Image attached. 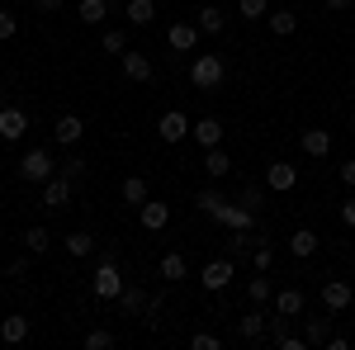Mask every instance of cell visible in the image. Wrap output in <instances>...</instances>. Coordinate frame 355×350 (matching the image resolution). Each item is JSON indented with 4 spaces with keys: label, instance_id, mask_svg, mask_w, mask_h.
<instances>
[{
    "label": "cell",
    "instance_id": "cell-8",
    "mask_svg": "<svg viewBox=\"0 0 355 350\" xmlns=\"http://www.w3.org/2000/svg\"><path fill=\"white\" fill-rule=\"evenodd\" d=\"M24 133H28V114L15 109V105H5L0 109V137H5V142H19Z\"/></svg>",
    "mask_w": 355,
    "mask_h": 350
},
{
    "label": "cell",
    "instance_id": "cell-29",
    "mask_svg": "<svg viewBox=\"0 0 355 350\" xmlns=\"http://www.w3.org/2000/svg\"><path fill=\"white\" fill-rule=\"evenodd\" d=\"M152 19H157V5H152V0H128V24H152Z\"/></svg>",
    "mask_w": 355,
    "mask_h": 350
},
{
    "label": "cell",
    "instance_id": "cell-25",
    "mask_svg": "<svg viewBox=\"0 0 355 350\" xmlns=\"http://www.w3.org/2000/svg\"><path fill=\"white\" fill-rule=\"evenodd\" d=\"M62 246H67V256H76V261H85V256H95V237L90 232H71V237H62Z\"/></svg>",
    "mask_w": 355,
    "mask_h": 350
},
{
    "label": "cell",
    "instance_id": "cell-9",
    "mask_svg": "<svg viewBox=\"0 0 355 350\" xmlns=\"http://www.w3.org/2000/svg\"><path fill=\"white\" fill-rule=\"evenodd\" d=\"M157 133H162V142H185V137H190V119H185L180 109H166Z\"/></svg>",
    "mask_w": 355,
    "mask_h": 350
},
{
    "label": "cell",
    "instance_id": "cell-16",
    "mask_svg": "<svg viewBox=\"0 0 355 350\" xmlns=\"http://www.w3.org/2000/svg\"><path fill=\"white\" fill-rule=\"evenodd\" d=\"M266 322H270V313H261V303H256L246 317H237V331H242V341H261V336H266Z\"/></svg>",
    "mask_w": 355,
    "mask_h": 350
},
{
    "label": "cell",
    "instance_id": "cell-42",
    "mask_svg": "<svg viewBox=\"0 0 355 350\" xmlns=\"http://www.w3.org/2000/svg\"><path fill=\"white\" fill-rule=\"evenodd\" d=\"M251 261H256V270H270L275 251H270V246H266V242H261V246H256V256H251Z\"/></svg>",
    "mask_w": 355,
    "mask_h": 350
},
{
    "label": "cell",
    "instance_id": "cell-6",
    "mask_svg": "<svg viewBox=\"0 0 355 350\" xmlns=\"http://www.w3.org/2000/svg\"><path fill=\"white\" fill-rule=\"evenodd\" d=\"M71 189H76V180H67V175L57 170L53 180H43V209H67V204H71Z\"/></svg>",
    "mask_w": 355,
    "mask_h": 350
},
{
    "label": "cell",
    "instance_id": "cell-44",
    "mask_svg": "<svg viewBox=\"0 0 355 350\" xmlns=\"http://www.w3.org/2000/svg\"><path fill=\"white\" fill-rule=\"evenodd\" d=\"M341 185H351V189H355V161L341 166Z\"/></svg>",
    "mask_w": 355,
    "mask_h": 350
},
{
    "label": "cell",
    "instance_id": "cell-30",
    "mask_svg": "<svg viewBox=\"0 0 355 350\" xmlns=\"http://www.w3.org/2000/svg\"><path fill=\"white\" fill-rule=\"evenodd\" d=\"M246 294H251V303H270L275 298V284L266 279V270H261L256 279H246Z\"/></svg>",
    "mask_w": 355,
    "mask_h": 350
},
{
    "label": "cell",
    "instance_id": "cell-37",
    "mask_svg": "<svg viewBox=\"0 0 355 350\" xmlns=\"http://www.w3.org/2000/svg\"><path fill=\"white\" fill-rule=\"evenodd\" d=\"M28 270H33V251H24V256H15V261H10V270H5V274H10V279H24Z\"/></svg>",
    "mask_w": 355,
    "mask_h": 350
},
{
    "label": "cell",
    "instance_id": "cell-31",
    "mask_svg": "<svg viewBox=\"0 0 355 350\" xmlns=\"http://www.w3.org/2000/svg\"><path fill=\"white\" fill-rule=\"evenodd\" d=\"M237 204H246L251 213L261 218L266 213V185H242V199H237Z\"/></svg>",
    "mask_w": 355,
    "mask_h": 350
},
{
    "label": "cell",
    "instance_id": "cell-22",
    "mask_svg": "<svg viewBox=\"0 0 355 350\" xmlns=\"http://www.w3.org/2000/svg\"><path fill=\"white\" fill-rule=\"evenodd\" d=\"M194 24H199V33H223V28H227V15H223L218 5H204V10L194 15Z\"/></svg>",
    "mask_w": 355,
    "mask_h": 350
},
{
    "label": "cell",
    "instance_id": "cell-4",
    "mask_svg": "<svg viewBox=\"0 0 355 350\" xmlns=\"http://www.w3.org/2000/svg\"><path fill=\"white\" fill-rule=\"evenodd\" d=\"M232 279H237V265H232V256H223V261H209V265H204V289H209V294H223Z\"/></svg>",
    "mask_w": 355,
    "mask_h": 350
},
{
    "label": "cell",
    "instance_id": "cell-47",
    "mask_svg": "<svg viewBox=\"0 0 355 350\" xmlns=\"http://www.w3.org/2000/svg\"><path fill=\"white\" fill-rule=\"evenodd\" d=\"M351 133H355V119H351Z\"/></svg>",
    "mask_w": 355,
    "mask_h": 350
},
{
    "label": "cell",
    "instance_id": "cell-46",
    "mask_svg": "<svg viewBox=\"0 0 355 350\" xmlns=\"http://www.w3.org/2000/svg\"><path fill=\"white\" fill-rule=\"evenodd\" d=\"M355 0H327V10H351Z\"/></svg>",
    "mask_w": 355,
    "mask_h": 350
},
{
    "label": "cell",
    "instance_id": "cell-32",
    "mask_svg": "<svg viewBox=\"0 0 355 350\" xmlns=\"http://www.w3.org/2000/svg\"><path fill=\"white\" fill-rule=\"evenodd\" d=\"M223 189H199V213H209V218H218L223 213Z\"/></svg>",
    "mask_w": 355,
    "mask_h": 350
},
{
    "label": "cell",
    "instance_id": "cell-23",
    "mask_svg": "<svg viewBox=\"0 0 355 350\" xmlns=\"http://www.w3.org/2000/svg\"><path fill=\"white\" fill-rule=\"evenodd\" d=\"M266 24H270L275 38H289V33L299 28V15H294V10H270V15H266Z\"/></svg>",
    "mask_w": 355,
    "mask_h": 350
},
{
    "label": "cell",
    "instance_id": "cell-2",
    "mask_svg": "<svg viewBox=\"0 0 355 350\" xmlns=\"http://www.w3.org/2000/svg\"><path fill=\"white\" fill-rule=\"evenodd\" d=\"M223 76H227V67H223L218 53H199V57L190 62V81L199 85V90H218Z\"/></svg>",
    "mask_w": 355,
    "mask_h": 350
},
{
    "label": "cell",
    "instance_id": "cell-41",
    "mask_svg": "<svg viewBox=\"0 0 355 350\" xmlns=\"http://www.w3.org/2000/svg\"><path fill=\"white\" fill-rule=\"evenodd\" d=\"M190 346H194V350H218L223 341L214 336V331H194V336H190Z\"/></svg>",
    "mask_w": 355,
    "mask_h": 350
},
{
    "label": "cell",
    "instance_id": "cell-33",
    "mask_svg": "<svg viewBox=\"0 0 355 350\" xmlns=\"http://www.w3.org/2000/svg\"><path fill=\"white\" fill-rule=\"evenodd\" d=\"M53 246V237H48V227H28L24 232V251H33V256H43Z\"/></svg>",
    "mask_w": 355,
    "mask_h": 350
},
{
    "label": "cell",
    "instance_id": "cell-36",
    "mask_svg": "<svg viewBox=\"0 0 355 350\" xmlns=\"http://www.w3.org/2000/svg\"><path fill=\"white\" fill-rule=\"evenodd\" d=\"M57 170H62L67 180H76V185H81V175H85V157H67V161L57 166Z\"/></svg>",
    "mask_w": 355,
    "mask_h": 350
},
{
    "label": "cell",
    "instance_id": "cell-34",
    "mask_svg": "<svg viewBox=\"0 0 355 350\" xmlns=\"http://www.w3.org/2000/svg\"><path fill=\"white\" fill-rule=\"evenodd\" d=\"M123 204H147V180L142 175H128L123 180Z\"/></svg>",
    "mask_w": 355,
    "mask_h": 350
},
{
    "label": "cell",
    "instance_id": "cell-19",
    "mask_svg": "<svg viewBox=\"0 0 355 350\" xmlns=\"http://www.w3.org/2000/svg\"><path fill=\"white\" fill-rule=\"evenodd\" d=\"M157 274H162L166 284H175V279H185V274H190V261H185L180 251H166L162 265H157Z\"/></svg>",
    "mask_w": 355,
    "mask_h": 350
},
{
    "label": "cell",
    "instance_id": "cell-35",
    "mask_svg": "<svg viewBox=\"0 0 355 350\" xmlns=\"http://www.w3.org/2000/svg\"><path fill=\"white\" fill-rule=\"evenodd\" d=\"M114 346V331L110 326H95V331H85V350H110Z\"/></svg>",
    "mask_w": 355,
    "mask_h": 350
},
{
    "label": "cell",
    "instance_id": "cell-15",
    "mask_svg": "<svg viewBox=\"0 0 355 350\" xmlns=\"http://www.w3.org/2000/svg\"><path fill=\"white\" fill-rule=\"evenodd\" d=\"M299 147H303V157H318V161H322V157L331 152V133L327 128H303Z\"/></svg>",
    "mask_w": 355,
    "mask_h": 350
},
{
    "label": "cell",
    "instance_id": "cell-13",
    "mask_svg": "<svg viewBox=\"0 0 355 350\" xmlns=\"http://www.w3.org/2000/svg\"><path fill=\"white\" fill-rule=\"evenodd\" d=\"M81 133H85L81 114H62V119L53 123V137L62 142V147H76V142H81Z\"/></svg>",
    "mask_w": 355,
    "mask_h": 350
},
{
    "label": "cell",
    "instance_id": "cell-45",
    "mask_svg": "<svg viewBox=\"0 0 355 350\" xmlns=\"http://www.w3.org/2000/svg\"><path fill=\"white\" fill-rule=\"evenodd\" d=\"M62 5H67V0H38V10H43V15H57Z\"/></svg>",
    "mask_w": 355,
    "mask_h": 350
},
{
    "label": "cell",
    "instance_id": "cell-17",
    "mask_svg": "<svg viewBox=\"0 0 355 350\" xmlns=\"http://www.w3.org/2000/svg\"><path fill=\"white\" fill-rule=\"evenodd\" d=\"M166 43H171L175 53H194V43H199V24H171V28H166Z\"/></svg>",
    "mask_w": 355,
    "mask_h": 350
},
{
    "label": "cell",
    "instance_id": "cell-24",
    "mask_svg": "<svg viewBox=\"0 0 355 350\" xmlns=\"http://www.w3.org/2000/svg\"><path fill=\"white\" fill-rule=\"evenodd\" d=\"M289 251H294L299 261H308V256H318V232H313V227H299V232L289 237Z\"/></svg>",
    "mask_w": 355,
    "mask_h": 350
},
{
    "label": "cell",
    "instance_id": "cell-28",
    "mask_svg": "<svg viewBox=\"0 0 355 350\" xmlns=\"http://www.w3.org/2000/svg\"><path fill=\"white\" fill-rule=\"evenodd\" d=\"M204 170H209L214 180H223V175L232 170V157H227L223 147H209V157H204Z\"/></svg>",
    "mask_w": 355,
    "mask_h": 350
},
{
    "label": "cell",
    "instance_id": "cell-11",
    "mask_svg": "<svg viewBox=\"0 0 355 350\" xmlns=\"http://www.w3.org/2000/svg\"><path fill=\"white\" fill-rule=\"evenodd\" d=\"M322 303H327L331 313H346V308L355 303V289L346 284V279H327V284H322Z\"/></svg>",
    "mask_w": 355,
    "mask_h": 350
},
{
    "label": "cell",
    "instance_id": "cell-40",
    "mask_svg": "<svg viewBox=\"0 0 355 350\" xmlns=\"http://www.w3.org/2000/svg\"><path fill=\"white\" fill-rule=\"evenodd\" d=\"M128 48V33L123 28H105V53H123Z\"/></svg>",
    "mask_w": 355,
    "mask_h": 350
},
{
    "label": "cell",
    "instance_id": "cell-26",
    "mask_svg": "<svg viewBox=\"0 0 355 350\" xmlns=\"http://www.w3.org/2000/svg\"><path fill=\"white\" fill-rule=\"evenodd\" d=\"M76 15H81V24H105L110 19V0H81Z\"/></svg>",
    "mask_w": 355,
    "mask_h": 350
},
{
    "label": "cell",
    "instance_id": "cell-43",
    "mask_svg": "<svg viewBox=\"0 0 355 350\" xmlns=\"http://www.w3.org/2000/svg\"><path fill=\"white\" fill-rule=\"evenodd\" d=\"M341 222H346V227H355V199H346V204H341Z\"/></svg>",
    "mask_w": 355,
    "mask_h": 350
},
{
    "label": "cell",
    "instance_id": "cell-38",
    "mask_svg": "<svg viewBox=\"0 0 355 350\" xmlns=\"http://www.w3.org/2000/svg\"><path fill=\"white\" fill-rule=\"evenodd\" d=\"M270 15V0H242V19H266Z\"/></svg>",
    "mask_w": 355,
    "mask_h": 350
},
{
    "label": "cell",
    "instance_id": "cell-12",
    "mask_svg": "<svg viewBox=\"0 0 355 350\" xmlns=\"http://www.w3.org/2000/svg\"><path fill=\"white\" fill-rule=\"evenodd\" d=\"M190 137L204 147V152H209V147H218V142H223V123L204 114V119H194V123H190Z\"/></svg>",
    "mask_w": 355,
    "mask_h": 350
},
{
    "label": "cell",
    "instance_id": "cell-14",
    "mask_svg": "<svg viewBox=\"0 0 355 350\" xmlns=\"http://www.w3.org/2000/svg\"><path fill=\"white\" fill-rule=\"evenodd\" d=\"M28 331H33V326H28L24 313H10V317H0V341H5V346H19V341H28Z\"/></svg>",
    "mask_w": 355,
    "mask_h": 350
},
{
    "label": "cell",
    "instance_id": "cell-18",
    "mask_svg": "<svg viewBox=\"0 0 355 350\" xmlns=\"http://www.w3.org/2000/svg\"><path fill=\"white\" fill-rule=\"evenodd\" d=\"M137 218H142L147 232H162L166 222H171V204H152V199H147V204H137Z\"/></svg>",
    "mask_w": 355,
    "mask_h": 350
},
{
    "label": "cell",
    "instance_id": "cell-10",
    "mask_svg": "<svg viewBox=\"0 0 355 350\" xmlns=\"http://www.w3.org/2000/svg\"><path fill=\"white\" fill-rule=\"evenodd\" d=\"M218 222H223V227H232V232H256V213H251L246 204H223Z\"/></svg>",
    "mask_w": 355,
    "mask_h": 350
},
{
    "label": "cell",
    "instance_id": "cell-7",
    "mask_svg": "<svg viewBox=\"0 0 355 350\" xmlns=\"http://www.w3.org/2000/svg\"><path fill=\"white\" fill-rule=\"evenodd\" d=\"M294 185H299V166H289V161H270L266 166V189L284 194V189H294Z\"/></svg>",
    "mask_w": 355,
    "mask_h": 350
},
{
    "label": "cell",
    "instance_id": "cell-21",
    "mask_svg": "<svg viewBox=\"0 0 355 350\" xmlns=\"http://www.w3.org/2000/svg\"><path fill=\"white\" fill-rule=\"evenodd\" d=\"M331 336V317H303V341L308 346H327Z\"/></svg>",
    "mask_w": 355,
    "mask_h": 350
},
{
    "label": "cell",
    "instance_id": "cell-39",
    "mask_svg": "<svg viewBox=\"0 0 355 350\" xmlns=\"http://www.w3.org/2000/svg\"><path fill=\"white\" fill-rule=\"evenodd\" d=\"M19 33V19H15V10H0V43H10Z\"/></svg>",
    "mask_w": 355,
    "mask_h": 350
},
{
    "label": "cell",
    "instance_id": "cell-20",
    "mask_svg": "<svg viewBox=\"0 0 355 350\" xmlns=\"http://www.w3.org/2000/svg\"><path fill=\"white\" fill-rule=\"evenodd\" d=\"M303 308H308L303 289H279V294H275V313H284V317H299Z\"/></svg>",
    "mask_w": 355,
    "mask_h": 350
},
{
    "label": "cell",
    "instance_id": "cell-48",
    "mask_svg": "<svg viewBox=\"0 0 355 350\" xmlns=\"http://www.w3.org/2000/svg\"><path fill=\"white\" fill-rule=\"evenodd\" d=\"M351 95H355V81H351Z\"/></svg>",
    "mask_w": 355,
    "mask_h": 350
},
{
    "label": "cell",
    "instance_id": "cell-5",
    "mask_svg": "<svg viewBox=\"0 0 355 350\" xmlns=\"http://www.w3.org/2000/svg\"><path fill=\"white\" fill-rule=\"evenodd\" d=\"M119 67H123V81H137V85H147L152 81V57L147 53H119Z\"/></svg>",
    "mask_w": 355,
    "mask_h": 350
},
{
    "label": "cell",
    "instance_id": "cell-3",
    "mask_svg": "<svg viewBox=\"0 0 355 350\" xmlns=\"http://www.w3.org/2000/svg\"><path fill=\"white\" fill-rule=\"evenodd\" d=\"M57 175V161L48 147H33V152H24V161H19V180H28V185H43V180H53Z\"/></svg>",
    "mask_w": 355,
    "mask_h": 350
},
{
    "label": "cell",
    "instance_id": "cell-1",
    "mask_svg": "<svg viewBox=\"0 0 355 350\" xmlns=\"http://www.w3.org/2000/svg\"><path fill=\"white\" fill-rule=\"evenodd\" d=\"M90 289H95V298H119L123 294L119 256H100V265H95V274H90Z\"/></svg>",
    "mask_w": 355,
    "mask_h": 350
},
{
    "label": "cell",
    "instance_id": "cell-27",
    "mask_svg": "<svg viewBox=\"0 0 355 350\" xmlns=\"http://www.w3.org/2000/svg\"><path fill=\"white\" fill-rule=\"evenodd\" d=\"M119 303H123V313H128V317H142V313H147V294H142L137 284H123Z\"/></svg>",
    "mask_w": 355,
    "mask_h": 350
},
{
    "label": "cell",
    "instance_id": "cell-49",
    "mask_svg": "<svg viewBox=\"0 0 355 350\" xmlns=\"http://www.w3.org/2000/svg\"><path fill=\"white\" fill-rule=\"evenodd\" d=\"M0 317H5V308H0Z\"/></svg>",
    "mask_w": 355,
    "mask_h": 350
}]
</instances>
